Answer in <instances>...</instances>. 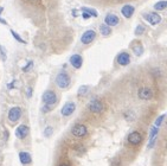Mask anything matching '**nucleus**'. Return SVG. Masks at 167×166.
Returning <instances> with one entry per match:
<instances>
[{"label":"nucleus","instance_id":"9b49d317","mask_svg":"<svg viewBox=\"0 0 167 166\" xmlns=\"http://www.w3.org/2000/svg\"><path fill=\"white\" fill-rule=\"evenodd\" d=\"M142 141V135L139 133V132H132L129 135H128V142L130 144V145H134V146H136V145H139L140 142Z\"/></svg>","mask_w":167,"mask_h":166},{"label":"nucleus","instance_id":"f8f14e48","mask_svg":"<svg viewBox=\"0 0 167 166\" xmlns=\"http://www.w3.org/2000/svg\"><path fill=\"white\" fill-rule=\"evenodd\" d=\"M138 95L141 100H151L153 97V91L151 88H147V87H144L141 88L139 91H138Z\"/></svg>","mask_w":167,"mask_h":166},{"label":"nucleus","instance_id":"ddd939ff","mask_svg":"<svg viewBox=\"0 0 167 166\" xmlns=\"http://www.w3.org/2000/svg\"><path fill=\"white\" fill-rule=\"evenodd\" d=\"M70 64H71L75 69H80V68L82 67V64H83V58H82V56L78 55V54L73 55V56L70 57Z\"/></svg>","mask_w":167,"mask_h":166},{"label":"nucleus","instance_id":"473e14b6","mask_svg":"<svg viewBox=\"0 0 167 166\" xmlns=\"http://www.w3.org/2000/svg\"><path fill=\"white\" fill-rule=\"evenodd\" d=\"M0 23H2V24H5V25H7V23H6V21H5V20H2V19H1V18H0Z\"/></svg>","mask_w":167,"mask_h":166},{"label":"nucleus","instance_id":"5701e85b","mask_svg":"<svg viewBox=\"0 0 167 166\" xmlns=\"http://www.w3.org/2000/svg\"><path fill=\"white\" fill-rule=\"evenodd\" d=\"M11 35L13 36V38H14L17 42H19V43H21V44H26V42H25V40H24V39H23V38H21V37H20V36H19V35L15 32V31L11 30Z\"/></svg>","mask_w":167,"mask_h":166},{"label":"nucleus","instance_id":"aec40b11","mask_svg":"<svg viewBox=\"0 0 167 166\" xmlns=\"http://www.w3.org/2000/svg\"><path fill=\"white\" fill-rule=\"evenodd\" d=\"M132 49H133V51H134V54H135L136 56H141V55L144 54V46H142L141 44H135Z\"/></svg>","mask_w":167,"mask_h":166},{"label":"nucleus","instance_id":"bb28decb","mask_svg":"<svg viewBox=\"0 0 167 166\" xmlns=\"http://www.w3.org/2000/svg\"><path fill=\"white\" fill-rule=\"evenodd\" d=\"M32 65H33V62H32V61H30V62H29V63H27V64H26V65L23 68V71H24V73H27V71H30V69L32 68Z\"/></svg>","mask_w":167,"mask_h":166},{"label":"nucleus","instance_id":"412c9836","mask_svg":"<svg viewBox=\"0 0 167 166\" xmlns=\"http://www.w3.org/2000/svg\"><path fill=\"white\" fill-rule=\"evenodd\" d=\"M81 11L82 12H85V13H88L90 17H97V12L94 10V8H89V7H82L81 8Z\"/></svg>","mask_w":167,"mask_h":166},{"label":"nucleus","instance_id":"f257e3e1","mask_svg":"<svg viewBox=\"0 0 167 166\" xmlns=\"http://www.w3.org/2000/svg\"><path fill=\"white\" fill-rule=\"evenodd\" d=\"M70 83H71L70 76H69L68 73H65V71H61V73L56 76V84H57V87L61 88V89H67V88H69Z\"/></svg>","mask_w":167,"mask_h":166},{"label":"nucleus","instance_id":"c756f323","mask_svg":"<svg viewBox=\"0 0 167 166\" xmlns=\"http://www.w3.org/2000/svg\"><path fill=\"white\" fill-rule=\"evenodd\" d=\"M4 139H5V141L8 140V131L7 129H5V132H4Z\"/></svg>","mask_w":167,"mask_h":166},{"label":"nucleus","instance_id":"393cba45","mask_svg":"<svg viewBox=\"0 0 167 166\" xmlns=\"http://www.w3.org/2000/svg\"><path fill=\"white\" fill-rule=\"evenodd\" d=\"M165 118H166V114H163V115H160V116H159V118L155 120V122H154V126H155V127H160V126L163 125V122H164Z\"/></svg>","mask_w":167,"mask_h":166},{"label":"nucleus","instance_id":"c85d7f7f","mask_svg":"<svg viewBox=\"0 0 167 166\" xmlns=\"http://www.w3.org/2000/svg\"><path fill=\"white\" fill-rule=\"evenodd\" d=\"M52 108H53V107H50V106H45V104H44V107H43L42 112H43V113H48V112H50Z\"/></svg>","mask_w":167,"mask_h":166},{"label":"nucleus","instance_id":"cd10ccee","mask_svg":"<svg viewBox=\"0 0 167 166\" xmlns=\"http://www.w3.org/2000/svg\"><path fill=\"white\" fill-rule=\"evenodd\" d=\"M0 56H1L2 61H6V51H5L2 45H0Z\"/></svg>","mask_w":167,"mask_h":166},{"label":"nucleus","instance_id":"2f4dec72","mask_svg":"<svg viewBox=\"0 0 167 166\" xmlns=\"http://www.w3.org/2000/svg\"><path fill=\"white\" fill-rule=\"evenodd\" d=\"M82 17H83L84 19H88V18H90V15H89L88 13H85V12H82Z\"/></svg>","mask_w":167,"mask_h":166},{"label":"nucleus","instance_id":"f03ea898","mask_svg":"<svg viewBox=\"0 0 167 166\" xmlns=\"http://www.w3.org/2000/svg\"><path fill=\"white\" fill-rule=\"evenodd\" d=\"M88 109L94 114H101L104 110V104L98 98H92L88 103Z\"/></svg>","mask_w":167,"mask_h":166},{"label":"nucleus","instance_id":"f3484780","mask_svg":"<svg viewBox=\"0 0 167 166\" xmlns=\"http://www.w3.org/2000/svg\"><path fill=\"white\" fill-rule=\"evenodd\" d=\"M19 159H20V163L24 164V165H29V164L32 163V158H31V154L29 152H20Z\"/></svg>","mask_w":167,"mask_h":166},{"label":"nucleus","instance_id":"4be33fe9","mask_svg":"<svg viewBox=\"0 0 167 166\" xmlns=\"http://www.w3.org/2000/svg\"><path fill=\"white\" fill-rule=\"evenodd\" d=\"M145 31H146V27L144 25H138L135 31H134V33H135V36H141V35H144Z\"/></svg>","mask_w":167,"mask_h":166},{"label":"nucleus","instance_id":"a211bd4d","mask_svg":"<svg viewBox=\"0 0 167 166\" xmlns=\"http://www.w3.org/2000/svg\"><path fill=\"white\" fill-rule=\"evenodd\" d=\"M100 32H101L102 36H109L111 33V29L109 26H107L105 24H102L100 26Z\"/></svg>","mask_w":167,"mask_h":166},{"label":"nucleus","instance_id":"4468645a","mask_svg":"<svg viewBox=\"0 0 167 166\" xmlns=\"http://www.w3.org/2000/svg\"><path fill=\"white\" fill-rule=\"evenodd\" d=\"M134 12H135V7H134L133 5H129V4L125 5V6L121 8V13H122V15H123L125 18H127V19L132 18V15L134 14Z\"/></svg>","mask_w":167,"mask_h":166},{"label":"nucleus","instance_id":"9d476101","mask_svg":"<svg viewBox=\"0 0 167 166\" xmlns=\"http://www.w3.org/2000/svg\"><path fill=\"white\" fill-rule=\"evenodd\" d=\"M117 63H119L120 65H122V67L128 65V64L130 63V55H129L128 52H126V51L120 52V54L117 55Z\"/></svg>","mask_w":167,"mask_h":166},{"label":"nucleus","instance_id":"7c9ffc66","mask_svg":"<svg viewBox=\"0 0 167 166\" xmlns=\"http://www.w3.org/2000/svg\"><path fill=\"white\" fill-rule=\"evenodd\" d=\"M31 94H32V88H31V87H29V88H27V96H29V97H31Z\"/></svg>","mask_w":167,"mask_h":166},{"label":"nucleus","instance_id":"6ab92c4d","mask_svg":"<svg viewBox=\"0 0 167 166\" xmlns=\"http://www.w3.org/2000/svg\"><path fill=\"white\" fill-rule=\"evenodd\" d=\"M166 6H167L166 0H161V1H158L157 4H154V10H157V11H165Z\"/></svg>","mask_w":167,"mask_h":166},{"label":"nucleus","instance_id":"f704fd0d","mask_svg":"<svg viewBox=\"0 0 167 166\" xmlns=\"http://www.w3.org/2000/svg\"><path fill=\"white\" fill-rule=\"evenodd\" d=\"M2 11H4V7H2V6H0V13H1Z\"/></svg>","mask_w":167,"mask_h":166},{"label":"nucleus","instance_id":"b1692460","mask_svg":"<svg viewBox=\"0 0 167 166\" xmlns=\"http://www.w3.org/2000/svg\"><path fill=\"white\" fill-rule=\"evenodd\" d=\"M88 91H89V85H82V87H80V89L77 91V95L78 96H84Z\"/></svg>","mask_w":167,"mask_h":166},{"label":"nucleus","instance_id":"2eb2a0df","mask_svg":"<svg viewBox=\"0 0 167 166\" xmlns=\"http://www.w3.org/2000/svg\"><path fill=\"white\" fill-rule=\"evenodd\" d=\"M27 134H29V127L26 125H20L15 129V137L18 139H24L27 137Z\"/></svg>","mask_w":167,"mask_h":166},{"label":"nucleus","instance_id":"a878e982","mask_svg":"<svg viewBox=\"0 0 167 166\" xmlns=\"http://www.w3.org/2000/svg\"><path fill=\"white\" fill-rule=\"evenodd\" d=\"M52 133H53V128H52L51 126H48V127L44 129V137H46V138L51 137Z\"/></svg>","mask_w":167,"mask_h":166},{"label":"nucleus","instance_id":"0eeeda50","mask_svg":"<svg viewBox=\"0 0 167 166\" xmlns=\"http://www.w3.org/2000/svg\"><path fill=\"white\" fill-rule=\"evenodd\" d=\"M95 38H96V32H95L94 30H88V31H85L83 35H82V37H81V43L84 44V45H88V44H90L91 42H94Z\"/></svg>","mask_w":167,"mask_h":166},{"label":"nucleus","instance_id":"7ed1b4c3","mask_svg":"<svg viewBox=\"0 0 167 166\" xmlns=\"http://www.w3.org/2000/svg\"><path fill=\"white\" fill-rule=\"evenodd\" d=\"M42 100L44 102L45 106H50V107H53L57 102V95L53 90H46L43 96H42Z\"/></svg>","mask_w":167,"mask_h":166},{"label":"nucleus","instance_id":"423d86ee","mask_svg":"<svg viewBox=\"0 0 167 166\" xmlns=\"http://www.w3.org/2000/svg\"><path fill=\"white\" fill-rule=\"evenodd\" d=\"M21 118V108L20 107H12L8 110V120L11 122H17Z\"/></svg>","mask_w":167,"mask_h":166},{"label":"nucleus","instance_id":"1a4fd4ad","mask_svg":"<svg viewBox=\"0 0 167 166\" xmlns=\"http://www.w3.org/2000/svg\"><path fill=\"white\" fill-rule=\"evenodd\" d=\"M120 23V18L116 15V14H113V13H108L104 18V24L109 27H113V26H116L117 24Z\"/></svg>","mask_w":167,"mask_h":166},{"label":"nucleus","instance_id":"39448f33","mask_svg":"<svg viewBox=\"0 0 167 166\" xmlns=\"http://www.w3.org/2000/svg\"><path fill=\"white\" fill-rule=\"evenodd\" d=\"M144 18L151 24V25H158L161 23V15L158 14L157 12H151V13H144Z\"/></svg>","mask_w":167,"mask_h":166},{"label":"nucleus","instance_id":"20e7f679","mask_svg":"<svg viewBox=\"0 0 167 166\" xmlns=\"http://www.w3.org/2000/svg\"><path fill=\"white\" fill-rule=\"evenodd\" d=\"M71 134L76 138H84L88 134V128L82 123H76L71 128Z\"/></svg>","mask_w":167,"mask_h":166},{"label":"nucleus","instance_id":"6e6552de","mask_svg":"<svg viewBox=\"0 0 167 166\" xmlns=\"http://www.w3.org/2000/svg\"><path fill=\"white\" fill-rule=\"evenodd\" d=\"M75 110H76V104H75V102H67V103L63 106V108L61 109V114H62L63 116H70Z\"/></svg>","mask_w":167,"mask_h":166},{"label":"nucleus","instance_id":"dca6fc26","mask_svg":"<svg viewBox=\"0 0 167 166\" xmlns=\"http://www.w3.org/2000/svg\"><path fill=\"white\" fill-rule=\"evenodd\" d=\"M158 134H159V127L153 126L151 128V133H149V145H148L149 148H152L153 145L155 144V140L158 139Z\"/></svg>","mask_w":167,"mask_h":166},{"label":"nucleus","instance_id":"72a5a7b5","mask_svg":"<svg viewBox=\"0 0 167 166\" xmlns=\"http://www.w3.org/2000/svg\"><path fill=\"white\" fill-rule=\"evenodd\" d=\"M58 166H70L69 164H65V163H63V164H59Z\"/></svg>","mask_w":167,"mask_h":166}]
</instances>
